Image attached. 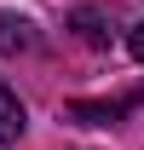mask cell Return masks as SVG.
<instances>
[{
	"label": "cell",
	"instance_id": "2",
	"mask_svg": "<svg viewBox=\"0 0 144 150\" xmlns=\"http://www.w3.org/2000/svg\"><path fill=\"white\" fill-rule=\"evenodd\" d=\"M18 133H23V104H18V93L0 81V144H12Z\"/></svg>",
	"mask_w": 144,
	"mask_h": 150
},
{
	"label": "cell",
	"instance_id": "3",
	"mask_svg": "<svg viewBox=\"0 0 144 150\" xmlns=\"http://www.w3.org/2000/svg\"><path fill=\"white\" fill-rule=\"evenodd\" d=\"M75 29H81V40H87V46H109V29H104V18H98V12H87V6L75 12Z\"/></svg>",
	"mask_w": 144,
	"mask_h": 150
},
{
	"label": "cell",
	"instance_id": "5",
	"mask_svg": "<svg viewBox=\"0 0 144 150\" xmlns=\"http://www.w3.org/2000/svg\"><path fill=\"white\" fill-rule=\"evenodd\" d=\"M127 46H133V58L144 64V23H133V35H127Z\"/></svg>",
	"mask_w": 144,
	"mask_h": 150
},
{
	"label": "cell",
	"instance_id": "4",
	"mask_svg": "<svg viewBox=\"0 0 144 150\" xmlns=\"http://www.w3.org/2000/svg\"><path fill=\"white\" fill-rule=\"evenodd\" d=\"M121 110H127V104H69V115L98 121V127H104V121H121Z\"/></svg>",
	"mask_w": 144,
	"mask_h": 150
},
{
	"label": "cell",
	"instance_id": "1",
	"mask_svg": "<svg viewBox=\"0 0 144 150\" xmlns=\"http://www.w3.org/2000/svg\"><path fill=\"white\" fill-rule=\"evenodd\" d=\"M35 46V23L18 12H0V52H29Z\"/></svg>",
	"mask_w": 144,
	"mask_h": 150
}]
</instances>
